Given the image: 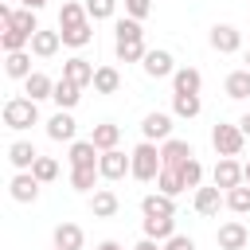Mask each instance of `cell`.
I'll return each mask as SVG.
<instances>
[{
	"label": "cell",
	"mask_w": 250,
	"mask_h": 250,
	"mask_svg": "<svg viewBox=\"0 0 250 250\" xmlns=\"http://www.w3.org/2000/svg\"><path fill=\"white\" fill-rule=\"evenodd\" d=\"M113 51H117L121 62H141V59L148 55V51H145V39H117Z\"/></svg>",
	"instance_id": "cell-31"
},
{
	"label": "cell",
	"mask_w": 250,
	"mask_h": 250,
	"mask_svg": "<svg viewBox=\"0 0 250 250\" xmlns=\"http://www.w3.org/2000/svg\"><path fill=\"white\" fill-rule=\"evenodd\" d=\"M51 250H62V246H51Z\"/></svg>",
	"instance_id": "cell-50"
},
{
	"label": "cell",
	"mask_w": 250,
	"mask_h": 250,
	"mask_svg": "<svg viewBox=\"0 0 250 250\" xmlns=\"http://www.w3.org/2000/svg\"><path fill=\"white\" fill-rule=\"evenodd\" d=\"M23 94H27V98H35V102H43V98H51V94H55V78H47L43 70H31V74L23 78Z\"/></svg>",
	"instance_id": "cell-21"
},
{
	"label": "cell",
	"mask_w": 250,
	"mask_h": 250,
	"mask_svg": "<svg viewBox=\"0 0 250 250\" xmlns=\"http://www.w3.org/2000/svg\"><path fill=\"white\" fill-rule=\"evenodd\" d=\"M117 207H121V199H117L109 188H98V191L90 195V211H94V219H113Z\"/></svg>",
	"instance_id": "cell-19"
},
{
	"label": "cell",
	"mask_w": 250,
	"mask_h": 250,
	"mask_svg": "<svg viewBox=\"0 0 250 250\" xmlns=\"http://www.w3.org/2000/svg\"><path fill=\"white\" fill-rule=\"evenodd\" d=\"M78 98H82V86H78V82H70V78H59V82H55L51 102H55L59 109H74V105H78Z\"/></svg>",
	"instance_id": "cell-22"
},
{
	"label": "cell",
	"mask_w": 250,
	"mask_h": 250,
	"mask_svg": "<svg viewBox=\"0 0 250 250\" xmlns=\"http://www.w3.org/2000/svg\"><path fill=\"white\" fill-rule=\"evenodd\" d=\"M20 4H23V8H31V12H39V8L47 4V0H20Z\"/></svg>",
	"instance_id": "cell-47"
},
{
	"label": "cell",
	"mask_w": 250,
	"mask_h": 250,
	"mask_svg": "<svg viewBox=\"0 0 250 250\" xmlns=\"http://www.w3.org/2000/svg\"><path fill=\"white\" fill-rule=\"evenodd\" d=\"M180 176H184V188H199V180H203V164L191 156V160L180 164Z\"/></svg>",
	"instance_id": "cell-39"
},
{
	"label": "cell",
	"mask_w": 250,
	"mask_h": 250,
	"mask_svg": "<svg viewBox=\"0 0 250 250\" xmlns=\"http://www.w3.org/2000/svg\"><path fill=\"white\" fill-rule=\"evenodd\" d=\"M94 70H98V66H90L82 55H74V59L62 62V78H70V82H78V86H94Z\"/></svg>",
	"instance_id": "cell-17"
},
{
	"label": "cell",
	"mask_w": 250,
	"mask_h": 250,
	"mask_svg": "<svg viewBox=\"0 0 250 250\" xmlns=\"http://www.w3.org/2000/svg\"><path fill=\"white\" fill-rule=\"evenodd\" d=\"M211 145H215V152H219V156H238V152H242V145H246V133H242L238 125L219 121V125L211 129Z\"/></svg>",
	"instance_id": "cell-3"
},
{
	"label": "cell",
	"mask_w": 250,
	"mask_h": 250,
	"mask_svg": "<svg viewBox=\"0 0 250 250\" xmlns=\"http://www.w3.org/2000/svg\"><path fill=\"white\" fill-rule=\"evenodd\" d=\"M176 195H164V191H148L145 199H141V211L145 215H176V203H172Z\"/></svg>",
	"instance_id": "cell-24"
},
{
	"label": "cell",
	"mask_w": 250,
	"mask_h": 250,
	"mask_svg": "<svg viewBox=\"0 0 250 250\" xmlns=\"http://www.w3.org/2000/svg\"><path fill=\"white\" fill-rule=\"evenodd\" d=\"M215 242H219V250H246V242H250V230H246L238 219H230V223H223V227H219Z\"/></svg>",
	"instance_id": "cell-8"
},
{
	"label": "cell",
	"mask_w": 250,
	"mask_h": 250,
	"mask_svg": "<svg viewBox=\"0 0 250 250\" xmlns=\"http://www.w3.org/2000/svg\"><path fill=\"white\" fill-rule=\"evenodd\" d=\"M195 156V148L188 145V141H180V137H168V141H160V160L168 164V168H180L184 160H191Z\"/></svg>",
	"instance_id": "cell-9"
},
{
	"label": "cell",
	"mask_w": 250,
	"mask_h": 250,
	"mask_svg": "<svg viewBox=\"0 0 250 250\" xmlns=\"http://www.w3.org/2000/svg\"><path fill=\"white\" fill-rule=\"evenodd\" d=\"M4 27H16V31H23V35H35V31H39V23H35V12H31V8H20V12H12Z\"/></svg>",
	"instance_id": "cell-33"
},
{
	"label": "cell",
	"mask_w": 250,
	"mask_h": 250,
	"mask_svg": "<svg viewBox=\"0 0 250 250\" xmlns=\"http://www.w3.org/2000/svg\"><path fill=\"white\" fill-rule=\"evenodd\" d=\"M133 250H164V242H156V238H141Z\"/></svg>",
	"instance_id": "cell-44"
},
{
	"label": "cell",
	"mask_w": 250,
	"mask_h": 250,
	"mask_svg": "<svg viewBox=\"0 0 250 250\" xmlns=\"http://www.w3.org/2000/svg\"><path fill=\"white\" fill-rule=\"evenodd\" d=\"M246 70H250V51H246Z\"/></svg>",
	"instance_id": "cell-49"
},
{
	"label": "cell",
	"mask_w": 250,
	"mask_h": 250,
	"mask_svg": "<svg viewBox=\"0 0 250 250\" xmlns=\"http://www.w3.org/2000/svg\"><path fill=\"white\" fill-rule=\"evenodd\" d=\"M227 207H230L234 215H246V211H250V184L230 188V191H227Z\"/></svg>",
	"instance_id": "cell-35"
},
{
	"label": "cell",
	"mask_w": 250,
	"mask_h": 250,
	"mask_svg": "<svg viewBox=\"0 0 250 250\" xmlns=\"http://www.w3.org/2000/svg\"><path fill=\"white\" fill-rule=\"evenodd\" d=\"M117 39H145V31H141V20H133V16L117 20Z\"/></svg>",
	"instance_id": "cell-41"
},
{
	"label": "cell",
	"mask_w": 250,
	"mask_h": 250,
	"mask_svg": "<svg viewBox=\"0 0 250 250\" xmlns=\"http://www.w3.org/2000/svg\"><path fill=\"white\" fill-rule=\"evenodd\" d=\"M8 191H12L16 203H35V199H39V180H35L31 172H16L12 184H8Z\"/></svg>",
	"instance_id": "cell-10"
},
{
	"label": "cell",
	"mask_w": 250,
	"mask_h": 250,
	"mask_svg": "<svg viewBox=\"0 0 250 250\" xmlns=\"http://www.w3.org/2000/svg\"><path fill=\"white\" fill-rule=\"evenodd\" d=\"M90 141H94L102 152H105V148H117V141H121V125H113V121H102V125H94Z\"/></svg>",
	"instance_id": "cell-26"
},
{
	"label": "cell",
	"mask_w": 250,
	"mask_h": 250,
	"mask_svg": "<svg viewBox=\"0 0 250 250\" xmlns=\"http://www.w3.org/2000/svg\"><path fill=\"white\" fill-rule=\"evenodd\" d=\"M98 176H102L98 164H94V168H70V188H74V191H90V188L98 184Z\"/></svg>",
	"instance_id": "cell-34"
},
{
	"label": "cell",
	"mask_w": 250,
	"mask_h": 250,
	"mask_svg": "<svg viewBox=\"0 0 250 250\" xmlns=\"http://www.w3.org/2000/svg\"><path fill=\"white\" fill-rule=\"evenodd\" d=\"M211 180H215V188L230 191V188H238V184H242V164H238L234 156H219V164H215Z\"/></svg>",
	"instance_id": "cell-7"
},
{
	"label": "cell",
	"mask_w": 250,
	"mask_h": 250,
	"mask_svg": "<svg viewBox=\"0 0 250 250\" xmlns=\"http://www.w3.org/2000/svg\"><path fill=\"white\" fill-rule=\"evenodd\" d=\"M141 230H145V238H156V242H168V238L176 234V215H145V223H141Z\"/></svg>",
	"instance_id": "cell-11"
},
{
	"label": "cell",
	"mask_w": 250,
	"mask_h": 250,
	"mask_svg": "<svg viewBox=\"0 0 250 250\" xmlns=\"http://www.w3.org/2000/svg\"><path fill=\"white\" fill-rule=\"evenodd\" d=\"M98 250H121V242H113V238H105V242H98Z\"/></svg>",
	"instance_id": "cell-46"
},
{
	"label": "cell",
	"mask_w": 250,
	"mask_h": 250,
	"mask_svg": "<svg viewBox=\"0 0 250 250\" xmlns=\"http://www.w3.org/2000/svg\"><path fill=\"white\" fill-rule=\"evenodd\" d=\"M4 125L16 129V133L39 125V102L35 98H8L4 102Z\"/></svg>",
	"instance_id": "cell-2"
},
{
	"label": "cell",
	"mask_w": 250,
	"mask_h": 250,
	"mask_svg": "<svg viewBox=\"0 0 250 250\" xmlns=\"http://www.w3.org/2000/svg\"><path fill=\"white\" fill-rule=\"evenodd\" d=\"M156 191H164V195H180L184 191V176H180V168H160V176H156Z\"/></svg>",
	"instance_id": "cell-32"
},
{
	"label": "cell",
	"mask_w": 250,
	"mask_h": 250,
	"mask_svg": "<svg viewBox=\"0 0 250 250\" xmlns=\"http://www.w3.org/2000/svg\"><path fill=\"white\" fill-rule=\"evenodd\" d=\"M82 242H86V234H82L78 223H59V227H55V246H62V250H82Z\"/></svg>",
	"instance_id": "cell-23"
},
{
	"label": "cell",
	"mask_w": 250,
	"mask_h": 250,
	"mask_svg": "<svg viewBox=\"0 0 250 250\" xmlns=\"http://www.w3.org/2000/svg\"><path fill=\"white\" fill-rule=\"evenodd\" d=\"M141 137H145V141H168V137H172V113H160V109L145 113Z\"/></svg>",
	"instance_id": "cell-6"
},
{
	"label": "cell",
	"mask_w": 250,
	"mask_h": 250,
	"mask_svg": "<svg viewBox=\"0 0 250 250\" xmlns=\"http://www.w3.org/2000/svg\"><path fill=\"white\" fill-rule=\"evenodd\" d=\"M152 12V0H125V16H133V20H145Z\"/></svg>",
	"instance_id": "cell-42"
},
{
	"label": "cell",
	"mask_w": 250,
	"mask_h": 250,
	"mask_svg": "<svg viewBox=\"0 0 250 250\" xmlns=\"http://www.w3.org/2000/svg\"><path fill=\"white\" fill-rule=\"evenodd\" d=\"M0 47H4V55H8V51H23V47H31V35H23V31H16V27H4Z\"/></svg>",
	"instance_id": "cell-38"
},
{
	"label": "cell",
	"mask_w": 250,
	"mask_h": 250,
	"mask_svg": "<svg viewBox=\"0 0 250 250\" xmlns=\"http://www.w3.org/2000/svg\"><path fill=\"white\" fill-rule=\"evenodd\" d=\"M141 66H145V74H148V78H172V74H176V66H172V55H168V51H148V55L141 59Z\"/></svg>",
	"instance_id": "cell-15"
},
{
	"label": "cell",
	"mask_w": 250,
	"mask_h": 250,
	"mask_svg": "<svg viewBox=\"0 0 250 250\" xmlns=\"http://www.w3.org/2000/svg\"><path fill=\"white\" fill-rule=\"evenodd\" d=\"M207 43H211L219 55H234V51L242 47V31H238L234 23H215L211 35H207Z\"/></svg>",
	"instance_id": "cell-5"
},
{
	"label": "cell",
	"mask_w": 250,
	"mask_h": 250,
	"mask_svg": "<svg viewBox=\"0 0 250 250\" xmlns=\"http://www.w3.org/2000/svg\"><path fill=\"white\" fill-rule=\"evenodd\" d=\"M164 250H195V242H191L188 234H172V238L164 242Z\"/></svg>",
	"instance_id": "cell-43"
},
{
	"label": "cell",
	"mask_w": 250,
	"mask_h": 250,
	"mask_svg": "<svg viewBox=\"0 0 250 250\" xmlns=\"http://www.w3.org/2000/svg\"><path fill=\"white\" fill-rule=\"evenodd\" d=\"M4 74H8V78H27V74H31V55H27V51H8Z\"/></svg>",
	"instance_id": "cell-27"
},
{
	"label": "cell",
	"mask_w": 250,
	"mask_h": 250,
	"mask_svg": "<svg viewBox=\"0 0 250 250\" xmlns=\"http://www.w3.org/2000/svg\"><path fill=\"white\" fill-rule=\"evenodd\" d=\"M98 156H102V148H98L94 141H70V152H66L70 168H94Z\"/></svg>",
	"instance_id": "cell-13"
},
{
	"label": "cell",
	"mask_w": 250,
	"mask_h": 250,
	"mask_svg": "<svg viewBox=\"0 0 250 250\" xmlns=\"http://www.w3.org/2000/svg\"><path fill=\"white\" fill-rule=\"evenodd\" d=\"M199 86H203V74L195 66H180L172 74V94H199Z\"/></svg>",
	"instance_id": "cell-20"
},
{
	"label": "cell",
	"mask_w": 250,
	"mask_h": 250,
	"mask_svg": "<svg viewBox=\"0 0 250 250\" xmlns=\"http://www.w3.org/2000/svg\"><path fill=\"white\" fill-rule=\"evenodd\" d=\"M223 203H227V191H223V188H195L191 207H195L199 215H219Z\"/></svg>",
	"instance_id": "cell-14"
},
{
	"label": "cell",
	"mask_w": 250,
	"mask_h": 250,
	"mask_svg": "<svg viewBox=\"0 0 250 250\" xmlns=\"http://www.w3.org/2000/svg\"><path fill=\"white\" fill-rule=\"evenodd\" d=\"M90 16H86V4H78V0H66L62 8H59V31H66V27H78V23H86Z\"/></svg>",
	"instance_id": "cell-25"
},
{
	"label": "cell",
	"mask_w": 250,
	"mask_h": 250,
	"mask_svg": "<svg viewBox=\"0 0 250 250\" xmlns=\"http://www.w3.org/2000/svg\"><path fill=\"white\" fill-rule=\"evenodd\" d=\"M90 39H94L90 20H86V23H78V27H66V31H62V43H66V47H86Z\"/></svg>",
	"instance_id": "cell-36"
},
{
	"label": "cell",
	"mask_w": 250,
	"mask_h": 250,
	"mask_svg": "<svg viewBox=\"0 0 250 250\" xmlns=\"http://www.w3.org/2000/svg\"><path fill=\"white\" fill-rule=\"evenodd\" d=\"M238 129H242V133H246V137H250V109H246V113H242V117H238Z\"/></svg>",
	"instance_id": "cell-45"
},
{
	"label": "cell",
	"mask_w": 250,
	"mask_h": 250,
	"mask_svg": "<svg viewBox=\"0 0 250 250\" xmlns=\"http://www.w3.org/2000/svg\"><path fill=\"white\" fill-rule=\"evenodd\" d=\"M129 156H133V180H141V184H152V180L160 176V168H164L156 141H141Z\"/></svg>",
	"instance_id": "cell-1"
},
{
	"label": "cell",
	"mask_w": 250,
	"mask_h": 250,
	"mask_svg": "<svg viewBox=\"0 0 250 250\" xmlns=\"http://www.w3.org/2000/svg\"><path fill=\"white\" fill-rule=\"evenodd\" d=\"M223 90H227V98H234V102L250 98V70H234V74H227Z\"/></svg>",
	"instance_id": "cell-30"
},
{
	"label": "cell",
	"mask_w": 250,
	"mask_h": 250,
	"mask_svg": "<svg viewBox=\"0 0 250 250\" xmlns=\"http://www.w3.org/2000/svg\"><path fill=\"white\" fill-rule=\"evenodd\" d=\"M31 176H35L39 184H51V180L59 176V160H55V156H39V160L31 164Z\"/></svg>",
	"instance_id": "cell-37"
},
{
	"label": "cell",
	"mask_w": 250,
	"mask_h": 250,
	"mask_svg": "<svg viewBox=\"0 0 250 250\" xmlns=\"http://www.w3.org/2000/svg\"><path fill=\"white\" fill-rule=\"evenodd\" d=\"M98 172H102V180H125V176H133V156H125L121 148H105L98 156Z\"/></svg>",
	"instance_id": "cell-4"
},
{
	"label": "cell",
	"mask_w": 250,
	"mask_h": 250,
	"mask_svg": "<svg viewBox=\"0 0 250 250\" xmlns=\"http://www.w3.org/2000/svg\"><path fill=\"white\" fill-rule=\"evenodd\" d=\"M117 8V0H86V16L90 20H109Z\"/></svg>",
	"instance_id": "cell-40"
},
{
	"label": "cell",
	"mask_w": 250,
	"mask_h": 250,
	"mask_svg": "<svg viewBox=\"0 0 250 250\" xmlns=\"http://www.w3.org/2000/svg\"><path fill=\"white\" fill-rule=\"evenodd\" d=\"M94 90H98V94H117V90H121L117 66H98V70H94Z\"/></svg>",
	"instance_id": "cell-28"
},
{
	"label": "cell",
	"mask_w": 250,
	"mask_h": 250,
	"mask_svg": "<svg viewBox=\"0 0 250 250\" xmlns=\"http://www.w3.org/2000/svg\"><path fill=\"white\" fill-rule=\"evenodd\" d=\"M242 184H250V160L242 164Z\"/></svg>",
	"instance_id": "cell-48"
},
{
	"label": "cell",
	"mask_w": 250,
	"mask_h": 250,
	"mask_svg": "<svg viewBox=\"0 0 250 250\" xmlns=\"http://www.w3.org/2000/svg\"><path fill=\"white\" fill-rule=\"evenodd\" d=\"M59 47H62V31L39 27V31L31 35V55H35V59H51V55H59Z\"/></svg>",
	"instance_id": "cell-12"
},
{
	"label": "cell",
	"mask_w": 250,
	"mask_h": 250,
	"mask_svg": "<svg viewBox=\"0 0 250 250\" xmlns=\"http://www.w3.org/2000/svg\"><path fill=\"white\" fill-rule=\"evenodd\" d=\"M8 160H12V168L31 172V164L39 160V152H35V145H31V141H12V145H8Z\"/></svg>",
	"instance_id": "cell-18"
},
{
	"label": "cell",
	"mask_w": 250,
	"mask_h": 250,
	"mask_svg": "<svg viewBox=\"0 0 250 250\" xmlns=\"http://www.w3.org/2000/svg\"><path fill=\"white\" fill-rule=\"evenodd\" d=\"M74 133H78V121L70 117V109H59V113L47 121V137H51V141H74Z\"/></svg>",
	"instance_id": "cell-16"
},
{
	"label": "cell",
	"mask_w": 250,
	"mask_h": 250,
	"mask_svg": "<svg viewBox=\"0 0 250 250\" xmlns=\"http://www.w3.org/2000/svg\"><path fill=\"white\" fill-rule=\"evenodd\" d=\"M199 109H203V102H199V94H172V113L176 117H199Z\"/></svg>",
	"instance_id": "cell-29"
}]
</instances>
